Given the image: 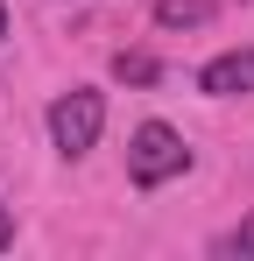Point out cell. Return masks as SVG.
<instances>
[{
    "mask_svg": "<svg viewBox=\"0 0 254 261\" xmlns=\"http://www.w3.org/2000/svg\"><path fill=\"white\" fill-rule=\"evenodd\" d=\"M184 170H191L184 134L169 127V120H141L134 141H127V176H134L141 191H156V184H169V176H184Z\"/></svg>",
    "mask_w": 254,
    "mask_h": 261,
    "instance_id": "1",
    "label": "cell"
},
{
    "mask_svg": "<svg viewBox=\"0 0 254 261\" xmlns=\"http://www.w3.org/2000/svg\"><path fill=\"white\" fill-rule=\"evenodd\" d=\"M99 127H106V92H64L57 106H49V141L64 148V155H85L92 141H99Z\"/></svg>",
    "mask_w": 254,
    "mask_h": 261,
    "instance_id": "2",
    "label": "cell"
},
{
    "mask_svg": "<svg viewBox=\"0 0 254 261\" xmlns=\"http://www.w3.org/2000/svg\"><path fill=\"white\" fill-rule=\"evenodd\" d=\"M198 92H205V99H240V92H254V49L212 57L205 71H198Z\"/></svg>",
    "mask_w": 254,
    "mask_h": 261,
    "instance_id": "3",
    "label": "cell"
},
{
    "mask_svg": "<svg viewBox=\"0 0 254 261\" xmlns=\"http://www.w3.org/2000/svg\"><path fill=\"white\" fill-rule=\"evenodd\" d=\"M156 21H163V29H205L212 0H156Z\"/></svg>",
    "mask_w": 254,
    "mask_h": 261,
    "instance_id": "4",
    "label": "cell"
},
{
    "mask_svg": "<svg viewBox=\"0 0 254 261\" xmlns=\"http://www.w3.org/2000/svg\"><path fill=\"white\" fill-rule=\"evenodd\" d=\"M113 78H120V85H156V78H163V64H156V57H141V49H120V57H113Z\"/></svg>",
    "mask_w": 254,
    "mask_h": 261,
    "instance_id": "5",
    "label": "cell"
},
{
    "mask_svg": "<svg viewBox=\"0 0 254 261\" xmlns=\"http://www.w3.org/2000/svg\"><path fill=\"white\" fill-rule=\"evenodd\" d=\"M212 254H219V261H233V254H254V219H240L233 233H219V240H212Z\"/></svg>",
    "mask_w": 254,
    "mask_h": 261,
    "instance_id": "6",
    "label": "cell"
},
{
    "mask_svg": "<svg viewBox=\"0 0 254 261\" xmlns=\"http://www.w3.org/2000/svg\"><path fill=\"white\" fill-rule=\"evenodd\" d=\"M7 240H14V212H0V247H7Z\"/></svg>",
    "mask_w": 254,
    "mask_h": 261,
    "instance_id": "7",
    "label": "cell"
},
{
    "mask_svg": "<svg viewBox=\"0 0 254 261\" xmlns=\"http://www.w3.org/2000/svg\"><path fill=\"white\" fill-rule=\"evenodd\" d=\"M0 43H7V7H0Z\"/></svg>",
    "mask_w": 254,
    "mask_h": 261,
    "instance_id": "8",
    "label": "cell"
}]
</instances>
